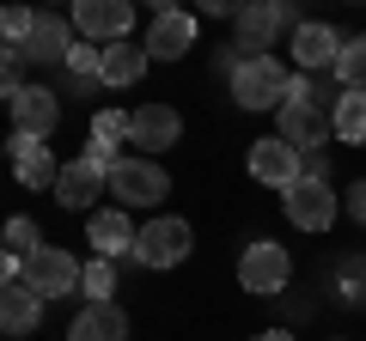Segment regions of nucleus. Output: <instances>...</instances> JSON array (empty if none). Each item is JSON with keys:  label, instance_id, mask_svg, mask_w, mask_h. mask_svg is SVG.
<instances>
[{"label": "nucleus", "instance_id": "b1692460", "mask_svg": "<svg viewBox=\"0 0 366 341\" xmlns=\"http://www.w3.org/2000/svg\"><path fill=\"white\" fill-rule=\"evenodd\" d=\"M0 238H6V256H25V263L37 256V250H49V244H43V232H37V220H31V213H13Z\"/></svg>", "mask_w": 366, "mask_h": 341}, {"label": "nucleus", "instance_id": "393cba45", "mask_svg": "<svg viewBox=\"0 0 366 341\" xmlns=\"http://www.w3.org/2000/svg\"><path fill=\"white\" fill-rule=\"evenodd\" d=\"M92 141H104V146L134 141V110H98L92 116Z\"/></svg>", "mask_w": 366, "mask_h": 341}, {"label": "nucleus", "instance_id": "a878e982", "mask_svg": "<svg viewBox=\"0 0 366 341\" xmlns=\"http://www.w3.org/2000/svg\"><path fill=\"white\" fill-rule=\"evenodd\" d=\"M79 292H86V305H110V292H117V268H110L104 256H92L86 275H79Z\"/></svg>", "mask_w": 366, "mask_h": 341}, {"label": "nucleus", "instance_id": "f03ea898", "mask_svg": "<svg viewBox=\"0 0 366 341\" xmlns=\"http://www.w3.org/2000/svg\"><path fill=\"white\" fill-rule=\"evenodd\" d=\"M287 67L274 61V55H244V61L232 67V98L238 110H281L287 104Z\"/></svg>", "mask_w": 366, "mask_h": 341}, {"label": "nucleus", "instance_id": "4be33fe9", "mask_svg": "<svg viewBox=\"0 0 366 341\" xmlns=\"http://www.w3.org/2000/svg\"><path fill=\"white\" fill-rule=\"evenodd\" d=\"M287 104H312V110H324V116H336L342 92L330 86V73H293V86H287Z\"/></svg>", "mask_w": 366, "mask_h": 341}, {"label": "nucleus", "instance_id": "a211bd4d", "mask_svg": "<svg viewBox=\"0 0 366 341\" xmlns=\"http://www.w3.org/2000/svg\"><path fill=\"white\" fill-rule=\"evenodd\" d=\"M183 141V116L171 104H141L134 110V141L129 146H141V153H165V146H177Z\"/></svg>", "mask_w": 366, "mask_h": 341}, {"label": "nucleus", "instance_id": "1a4fd4ad", "mask_svg": "<svg viewBox=\"0 0 366 341\" xmlns=\"http://www.w3.org/2000/svg\"><path fill=\"white\" fill-rule=\"evenodd\" d=\"M79 275H86V263H74V256L55 250V244L37 250V256L25 263V287L43 292V299H74V292H79Z\"/></svg>", "mask_w": 366, "mask_h": 341}, {"label": "nucleus", "instance_id": "7c9ffc66", "mask_svg": "<svg viewBox=\"0 0 366 341\" xmlns=\"http://www.w3.org/2000/svg\"><path fill=\"white\" fill-rule=\"evenodd\" d=\"M305 177H324V183H330V158L324 153H305Z\"/></svg>", "mask_w": 366, "mask_h": 341}, {"label": "nucleus", "instance_id": "2eb2a0df", "mask_svg": "<svg viewBox=\"0 0 366 341\" xmlns=\"http://www.w3.org/2000/svg\"><path fill=\"white\" fill-rule=\"evenodd\" d=\"M86 238H92V256H104V263H117V256H134V220L122 208H98L86 220Z\"/></svg>", "mask_w": 366, "mask_h": 341}, {"label": "nucleus", "instance_id": "5701e85b", "mask_svg": "<svg viewBox=\"0 0 366 341\" xmlns=\"http://www.w3.org/2000/svg\"><path fill=\"white\" fill-rule=\"evenodd\" d=\"M336 141L342 146H366V92H342V104H336Z\"/></svg>", "mask_w": 366, "mask_h": 341}, {"label": "nucleus", "instance_id": "39448f33", "mask_svg": "<svg viewBox=\"0 0 366 341\" xmlns=\"http://www.w3.org/2000/svg\"><path fill=\"white\" fill-rule=\"evenodd\" d=\"M6 110H13V134H31V141H49L61 122V98L49 86H6Z\"/></svg>", "mask_w": 366, "mask_h": 341}, {"label": "nucleus", "instance_id": "0eeeda50", "mask_svg": "<svg viewBox=\"0 0 366 341\" xmlns=\"http://www.w3.org/2000/svg\"><path fill=\"white\" fill-rule=\"evenodd\" d=\"M250 177L287 195V189L305 177V153H300V146H287L281 134H262V141L250 146Z\"/></svg>", "mask_w": 366, "mask_h": 341}, {"label": "nucleus", "instance_id": "bb28decb", "mask_svg": "<svg viewBox=\"0 0 366 341\" xmlns=\"http://www.w3.org/2000/svg\"><path fill=\"white\" fill-rule=\"evenodd\" d=\"M336 79H342V92H366V37H354L348 49H342Z\"/></svg>", "mask_w": 366, "mask_h": 341}, {"label": "nucleus", "instance_id": "aec40b11", "mask_svg": "<svg viewBox=\"0 0 366 341\" xmlns=\"http://www.w3.org/2000/svg\"><path fill=\"white\" fill-rule=\"evenodd\" d=\"M43 292H31V287H6L0 292V329H6V335H31V329L43 323Z\"/></svg>", "mask_w": 366, "mask_h": 341}, {"label": "nucleus", "instance_id": "f8f14e48", "mask_svg": "<svg viewBox=\"0 0 366 341\" xmlns=\"http://www.w3.org/2000/svg\"><path fill=\"white\" fill-rule=\"evenodd\" d=\"M287 49H293V61H300V73H330L348 43H342L336 25H312V19H305V25L287 37Z\"/></svg>", "mask_w": 366, "mask_h": 341}, {"label": "nucleus", "instance_id": "9b49d317", "mask_svg": "<svg viewBox=\"0 0 366 341\" xmlns=\"http://www.w3.org/2000/svg\"><path fill=\"white\" fill-rule=\"evenodd\" d=\"M147 55L153 61H183L189 55V43H196V13H183V6H165V13H153V25H147Z\"/></svg>", "mask_w": 366, "mask_h": 341}, {"label": "nucleus", "instance_id": "f3484780", "mask_svg": "<svg viewBox=\"0 0 366 341\" xmlns=\"http://www.w3.org/2000/svg\"><path fill=\"white\" fill-rule=\"evenodd\" d=\"M336 134V122L312 104H281V141L300 146V153H324V141Z\"/></svg>", "mask_w": 366, "mask_h": 341}, {"label": "nucleus", "instance_id": "412c9836", "mask_svg": "<svg viewBox=\"0 0 366 341\" xmlns=\"http://www.w3.org/2000/svg\"><path fill=\"white\" fill-rule=\"evenodd\" d=\"M153 55L147 43H104V86H141Z\"/></svg>", "mask_w": 366, "mask_h": 341}, {"label": "nucleus", "instance_id": "dca6fc26", "mask_svg": "<svg viewBox=\"0 0 366 341\" xmlns=\"http://www.w3.org/2000/svg\"><path fill=\"white\" fill-rule=\"evenodd\" d=\"M6 158H13V177L25 189H55V177H61V165L49 158V146L31 141V134H13V141H6Z\"/></svg>", "mask_w": 366, "mask_h": 341}, {"label": "nucleus", "instance_id": "9d476101", "mask_svg": "<svg viewBox=\"0 0 366 341\" xmlns=\"http://www.w3.org/2000/svg\"><path fill=\"white\" fill-rule=\"evenodd\" d=\"M281 201H287V220L300 225V232H330V225H336V213H342V201L330 195L324 177H300Z\"/></svg>", "mask_w": 366, "mask_h": 341}, {"label": "nucleus", "instance_id": "4468645a", "mask_svg": "<svg viewBox=\"0 0 366 341\" xmlns=\"http://www.w3.org/2000/svg\"><path fill=\"white\" fill-rule=\"evenodd\" d=\"M98 195H110V170H98L92 158H74V165H61V177H55V201H61L67 213H86Z\"/></svg>", "mask_w": 366, "mask_h": 341}, {"label": "nucleus", "instance_id": "7ed1b4c3", "mask_svg": "<svg viewBox=\"0 0 366 341\" xmlns=\"http://www.w3.org/2000/svg\"><path fill=\"white\" fill-rule=\"evenodd\" d=\"M293 280V256L274 238H257V244H244V256H238V287L257 292V299H281Z\"/></svg>", "mask_w": 366, "mask_h": 341}, {"label": "nucleus", "instance_id": "2f4dec72", "mask_svg": "<svg viewBox=\"0 0 366 341\" xmlns=\"http://www.w3.org/2000/svg\"><path fill=\"white\" fill-rule=\"evenodd\" d=\"M257 341H293V335H287V329H262Z\"/></svg>", "mask_w": 366, "mask_h": 341}, {"label": "nucleus", "instance_id": "20e7f679", "mask_svg": "<svg viewBox=\"0 0 366 341\" xmlns=\"http://www.w3.org/2000/svg\"><path fill=\"white\" fill-rule=\"evenodd\" d=\"M110 195H117V208H159V201L171 195V177H165L159 158H117Z\"/></svg>", "mask_w": 366, "mask_h": 341}, {"label": "nucleus", "instance_id": "6ab92c4d", "mask_svg": "<svg viewBox=\"0 0 366 341\" xmlns=\"http://www.w3.org/2000/svg\"><path fill=\"white\" fill-rule=\"evenodd\" d=\"M67 341H129V317L117 305H86V311L67 323Z\"/></svg>", "mask_w": 366, "mask_h": 341}, {"label": "nucleus", "instance_id": "f257e3e1", "mask_svg": "<svg viewBox=\"0 0 366 341\" xmlns=\"http://www.w3.org/2000/svg\"><path fill=\"white\" fill-rule=\"evenodd\" d=\"M300 25H305V19H293L287 0H250V6H238V13H232V43L244 55H269L281 31L293 37Z\"/></svg>", "mask_w": 366, "mask_h": 341}, {"label": "nucleus", "instance_id": "6e6552de", "mask_svg": "<svg viewBox=\"0 0 366 341\" xmlns=\"http://www.w3.org/2000/svg\"><path fill=\"white\" fill-rule=\"evenodd\" d=\"M67 19H74V31L86 43H129V31H134V6L129 0H79Z\"/></svg>", "mask_w": 366, "mask_h": 341}, {"label": "nucleus", "instance_id": "ddd939ff", "mask_svg": "<svg viewBox=\"0 0 366 341\" xmlns=\"http://www.w3.org/2000/svg\"><path fill=\"white\" fill-rule=\"evenodd\" d=\"M74 19L61 13H37V31H31L25 43H19V55L25 61H49V67H67V55H74Z\"/></svg>", "mask_w": 366, "mask_h": 341}, {"label": "nucleus", "instance_id": "c85d7f7f", "mask_svg": "<svg viewBox=\"0 0 366 341\" xmlns=\"http://www.w3.org/2000/svg\"><path fill=\"white\" fill-rule=\"evenodd\" d=\"M342 299L348 305L366 299V256H348V263H342Z\"/></svg>", "mask_w": 366, "mask_h": 341}, {"label": "nucleus", "instance_id": "c756f323", "mask_svg": "<svg viewBox=\"0 0 366 341\" xmlns=\"http://www.w3.org/2000/svg\"><path fill=\"white\" fill-rule=\"evenodd\" d=\"M342 208H348V213H354V220H360V225H366V183H354V189H348V201H342Z\"/></svg>", "mask_w": 366, "mask_h": 341}, {"label": "nucleus", "instance_id": "423d86ee", "mask_svg": "<svg viewBox=\"0 0 366 341\" xmlns=\"http://www.w3.org/2000/svg\"><path fill=\"white\" fill-rule=\"evenodd\" d=\"M189 244H196V232L183 220H147L141 238H134V263L141 268H177L189 256Z\"/></svg>", "mask_w": 366, "mask_h": 341}, {"label": "nucleus", "instance_id": "cd10ccee", "mask_svg": "<svg viewBox=\"0 0 366 341\" xmlns=\"http://www.w3.org/2000/svg\"><path fill=\"white\" fill-rule=\"evenodd\" d=\"M0 31H6V43H25L31 31H37V13H31V6H6V13H0Z\"/></svg>", "mask_w": 366, "mask_h": 341}]
</instances>
